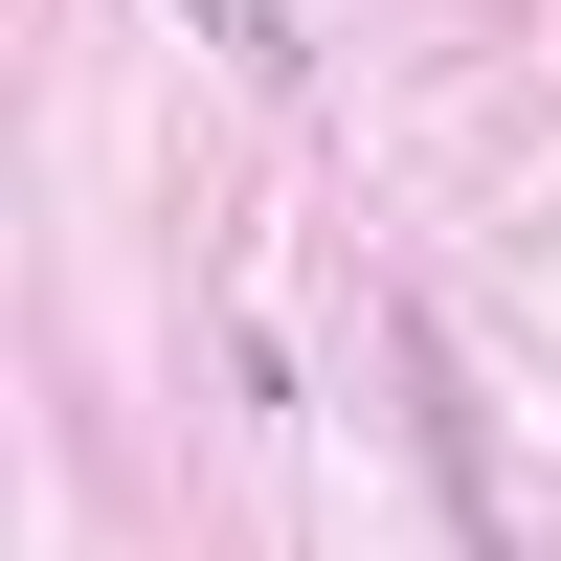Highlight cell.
I'll return each mask as SVG.
<instances>
[{
  "label": "cell",
  "mask_w": 561,
  "mask_h": 561,
  "mask_svg": "<svg viewBox=\"0 0 561 561\" xmlns=\"http://www.w3.org/2000/svg\"><path fill=\"white\" fill-rule=\"evenodd\" d=\"M203 23H225V45H248V68H270V90H293V68H314V45H293V0H203Z\"/></svg>",
  "instance_id": "cell-1"
}]
</instances>
